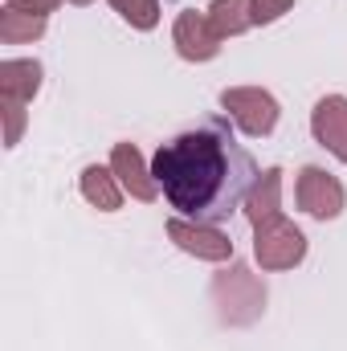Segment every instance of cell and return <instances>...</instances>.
<instances>
[{
  "label": "cell",
  "instance_id": "cell-1",
  "mask_svg": "<svg viewBox=\"0 0 347 351\" xmlns=\"http://www.w3.org/2000/svg\"><path fill=\"white\" fill-rule=\"evenodd\" d=\"M152 176L180 217L196 225H221L241 208L261 172L254 156L237 143L229 119L208 114L160 143Z\"/></svg>",
  "mask_w": 347,
  "mask_h": 351
},
{
  "label": "cell",
  "instance_id": "cell-2",
  "mask_svg": "<svg viewBox=\"0 0 347 351\" xmlns=\"http://www.w3.org/2000/svg\"><path fill=\"white\" fill-rule=\"evenodd\" d=\"M213 302H217L225 323L246 327V323H254L265 311V286L258 282V274H250L246 265H233V269L213 278Z\"/></svg>",
  "mask_w": 347,
  "mask_h": 351
},
{
  "label": "cell",
  "instance_id": "cell-3",
  "mask_svg": "<svg viewBox=\"0 0 347 351\" xmlns=\"http://www.w3.org/2000/svg\"><path fill=\"white\" fill-rule=\"evenodd\" d=\"M254 254L261 269H290L307 258V237L286 217H274V221L254 225Z\"/></svg>",
  "mask_w": 347,
  "mask_h": 351
},
{
  "label": "cell",
  "instance_id": "cell-4",
  "mask_svg": "<svg viewBox=\"0 0 347 351\" xmlns=\"http://www.w3.org/2000/svg\"><path fill=\"white\" fill-rule=\"evenodd\" d=\"M221 106L233 114V123L246 131V135H270L278 127V102L274 94H265L258 86H233L221 94Z\"/></svg>",
  "mask_w": 347,
  "mask_h": 351
},
{
  "label": "cell",
  "instance_id": "cell-5",
  "mask_svg": "<svg viewBox=\"0 0 347 351\" xmlns=\"http://www.w3.org/2000/svg\"><path fill=\"white\" fill-rule=\"evenodd\" d=\"M294 200L302 213L319 217V221H331L344 213V184L335 176H327L323 168H302L298 172V188H294Z\"/></svg>",
  "mask_w": 347,
  "mask_h": 351
},
{
  "label": "cell",
  "instance_id": "cell-6",
  "mask_svg": "<svg viewBox=\"0 0 347 351\" xmlns=\"http://www.w3.org/2000/svg\"><path fill=\"white\" fill-rule=\"evenodd\" d=\"M172 41L180 49V58H188V62H213L221 53V33L213 29L208 12H196V8H184L176 16Z\"/></svg>",
  "mask_w": 347,
  "mask_h": 351
},
{
  "label": "cell",
  "instance_id": "cell-7",
  "mask_svg": "<svg viewBox=\"0 0 347 351\" xmlns=\"http://www.w3.org/2000/svg\"><path fill=\"white\" fill-rule=\"evenodd\" d=\"M311 135L319 139V147H327L335 160L347 164V98L344 94H327L315 102L311 110Z\"/></svg>",
  "mask_w": 347,
  "mask_h": 351
},
{
  "label": "cell",
  "instance_id": "cell-8",
  "mask_svg": "<svg viewBox=\"0 0 347 351\" xmlns=\"http://www.w3.org/2000/svg\"><path fill=\"white\" fill-rule=\"evenodd\" d=\"M168 237H172L180 250H188V254H196V258H204V262H225V258H233V241H229L225 233L208 229V225H196V221L172 217V221H168Z\"/></svg>",
  "mask_w": 347,
  "mask_h": 351
},
{
  "label": "cell",
  "instance_id": "cell-9",
  "mask_svg": "<svg viewBox=\"0 0 347 351\" xmlns=\"http://www.w3.org/2000/svg\"><path fill=\"white\" fill-rule=\"evenodd\" d=\"M110 172L123 180V188L135 196V200H156V176H147L143 168V156H139V147L135 143H115V152H110Z\"/></svg>",
  "mask_w": 347,
  "mask_h": 351
},
{
  "label": "cell",
  "instance_id": "cell-10",
  "mask_svg": "<svg viewBox=\"0 0 347 351\" xmlns=\"http://www.w3.org/2000/svg\"><path fill=\"white\" fill-rule=\"evenodd\" d=\"M41 90V66L37 62H4L0 66V94L12 102H29Z\"/></svg>",
  "mask_w": 347,
  "mask_h": 351
},
{
  "label": "cell",
  "instance_id": "cell-11",
  "mask_svg": "<svg viewBox=\"0 0 347 351\" xmlns=\"http://www.w3.org/2000/svg\"><path fill=\"white\" fill-rule=\"evenodd\" d=\"M278 196H282V172L270 168V172H261V180L254 184V196H250V208H246V213H250V225H261V221L282 217Z\"/></svg>",
  "mask_w": 347,
  "mask_h": 351
},
{
  "label": "cell",
  "instance_id": "cell-12",
  "mask_svg": "<svg viewBox=\"0 0 347 351\" xmlns=\"http://www.w3.org/2000/svg\"><path fill=\"white\" fill-rule=\"evenodd\" d=\"M82 196H86L94 208H102V213H115L123 204V192L115 184V172H106L98 164H90L86 172H82Z\"/></svg>",
  "mask_w": 347,
  "mask_h": 351
},
{
  "label": "cell",
  "instance_id": "cell-13",
  "mask_svg": "<svg viewBox=\"0 0 347 351\" xmlns=\"http://www.w3.org/2000/svg\"><path fill=\"white\" fill-rule=\"evenodd\" d=\"M208 21L221 37H237L246 33L254 21H250V0H213L208 4Z\"/></svg>",
  "mask_w": 347,
  "mask_h": 351
},
{
  "label": "cell",
  "instance_id": "cell-14",
  "mask_svg": "<svg viewBox=\"0 0 347 351\" xmlns=\"http://www.w3.org/2000/svg\"><path fill=\"white\" fill-rule=\"evenodd\" d=\"M45 33V16H33V12H21V8H4L0 12V41L8 45H21V41H33Z\"/></svg>",
  "mask_w": 347,
  "mask_h": 351
},
{
  "label": "cell",
  "instance_id": "cell-15",
  "mask_svg": "<svg viewBox=\"0 0 347 351\" xmlns=\"http://www.w3.org/2000/svg\"><path fill=\"white\" fill-rule=\"evenodd\" d=\"M119 12H123V21H131L135 29H156V21H160V0H110Z\"/></svg>",
  "mask_w": 347,
  "mask_h": 351
},
{
  "label": "cell",
  "instance_id": "cell-16",
  "mask_svg": "<svg viewBox=\"0 0 347 351\" xmlns=\"http://www.w3.org/2000/svg\"><path fill=\"white\" fill-rule=\"evenodd\" d=\"M290 4H294V0H250V21H254V25H270V21H278L282 12H290Z\"/></svg>",
  "mask_w": 347,
  "mask_h": 351
},
{
  "label": "cell",
  "instance_id": "cell-17",
  "mask_svg": "<svg viewBox=\"0 0 347 351\" xmlns=\"http://www.w3.org/2000/svg\"><path fill=\"white\" fill-rule=\"evenodd\" d=\"M4 119H8V135H4V143H8V147H16V139H21V127H25V102H12V98H4Z\"/></svg>",
  "mask_w": 347,
  "mask_h": 351
},
{
  "label": "cell",
  "instance_id": "cell-18",
  "mask_svg": "<svg viewBox=\"0 0 347 351\" xmlns=\"http://www.w3.org/2000/svg\"><path fill=\"white\" fill-rule=\"evenodd\" d=\"M8 8H21V12H33V16H45L58 8V0H8Z\"/></svg>",
  "mask_w": 347,
  "mask_h": 351
},
{
  "label": "cell",
  "instance_id": "cell-19",
  "mask_svg": "<svg viewBox=\"0 0 347 351\" xmlns=\"http://www.w3.org/2000/svg\"><path fill=\"white\" fill-rule=\"evenodd\" d=\"M74 4H90V0H74Z\"/></svg>",
  "mask_w": 347,
  "mask_h": 351
}]
</instances>
